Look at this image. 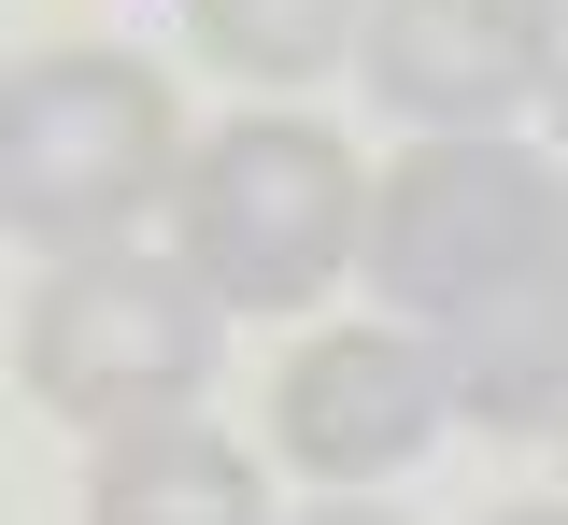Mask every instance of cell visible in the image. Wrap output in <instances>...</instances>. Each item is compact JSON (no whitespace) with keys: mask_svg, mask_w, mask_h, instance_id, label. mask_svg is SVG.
<instances>
[{"mask_svg":"<svg viewBox=\"0 0 568 525\" xmlns=\"http://www.w3.org/2000/svg\"><path fill=\"white\" fill-rule=\"evenodd\" d=\"M568 256V185L526 143L497 128H455V143H413L384 185H369V285L398 312H484L497 285L555 270Z\"/></svg>","mask_w":568,"mask_h":525,"instance_id":"obj_4","label":"cell"},{"mask_svg":"<svg viewBox=\"0 0 568 525\" xmlns=\"http://www.w3.org/2000/svg\"><path fill=\"white\" fill-rule=\"evenodd\" d=\"M455 398H440V356L398 341V327H313L271 383V441L284 469H313V483H384V469H413L426 426H440Z\"/></svg>","mask_w":568,"mask_h":525,"instance_id":"obj_5","label":"cell"},{"mask_svg":"<svg viewBox=\"0 0 568 525\" xmlns=\"http://www.w3.org/2000/svg\"><path fill=\"white\" fill-rule=\"evenodd\" d=\"M555 14H568V0H555Z\"/></svg>","mask_w":568,"mask_h":525,"instance_id":"obj_13","label":"cell"},{"mask_svg":"<svg viewBox=\"0 0 568 525\" xmlns=\"http://www.w3.org/2000/svg\"><path fill=\"white\" fill-rule=\"evenodd\" d=\"M440 398L497 441H540V426L568 441V256L440 327Z\"/></svg>","mask_w":568,"mask_h":525,"instance_id":"obj_7","label":"cell"},{"mask_svg":"<svg viewBox=\"0 0 568 525\" xmlns=\"http://www.w3.org/2000/svg\"><path fill=\"white\" fill-rule=\"evenodd\" d=\"M484 525H568V512H484Z\"/></svg>","mask_w":568,"mask_h":525,"instance_id":"obj_12","label":"cell"},{"mask_svg":"<svg viewBox=\"0 0 568 525\" xmlns=\"http://www.w3.org/2000/svg\"><path fill=\"white\" fill-rule=\"evenodd\" d=\"M555 0H369V85L426 114L440 143L455 128H497L511 100H555Z\"/></svg>","mask_w":568,"mask_h":525,"instance_id":"obj_6","label":"cell"},{"mask_svg":"<svg viewBox=\"0 0 568 525\" xmlns=\"http://www.w3.org/2000/svg\"><path fill=\"white\" fill-rule=\"evenodd\" d=\"M85 525H271V483L256 454L156 412V426H114L100 469H85Z\"/></svg>","mask_w":568,"mask_h":525,"instance_id":"obj_8","label":"cell"},{"mask_svg":"<svg viewBox=\"0 0 568 525\" xmlns=\"http://www.w3.org/2000/svg\"><path fill=\"white\" fill-rule=\"evenodd\" d=\"M185 270L227 312H284L327 299L342 256H369V171H355L313 114H242L185 156Z\"/></svg>","mask_w":568,"mask_h":525,"instance_id":"obj_2","label":"cell"},{"mask_svg":"<svg viewBox=\"0 0 568 525\" xmlns=\"http://www.w3.org/2000/svg\"><path fill=\"white\" fill-rule=\"evenodd\" d=\"M540 114H555V143H568V43H555V100H540Z\"/></svg>","mask_w":568,"mask_h":525,"instance_id":"obj_11","label":"cell"},{"mask_svg":"<svg viewBox=\"0 0 568 525\" xmlns=\"http://www.w3.org/2000/svg\"><path fill=\"white\" fill-rule=\"evenodd\" d=\"M156 199H185L171 85L114 43H43L0 85V227L29 256H114Z\"/></svg>","mask_w":568,"mask_h":525,"instance_id":"obj_1","label":"cell"},{"mask_svg":"<svg viewBox=\"0 0 568 525\" xmlns=\"http://www.w3.org/2000/svg\"><path fill=\"white\" fill-rule=\"evenodd\" d=\"M298 525H398V512H369V497H327V512H298Z\"/></svg>","mask_w":568,"mask_h":525,"instance_id":"obj_10","label":"cell"},{"mask_svg":"<svg viewBox=\"0 0 568 525\" xmlns=\"http://www.w3.org/2000/svg\"><path fill=\"white\" fill-rule=\"evenodd\" d=\"M213 341H227V299H213L200 270L114 241V256L43 270V299H29V327H14V370H29L43 412H71V426L114 441V426H156V412L200 398Z\"/></svg>","mask_w":568,"mask_h":525,"instance_id":"obj_3","label":"cell"},{"mask_svg":"<svg viewBox=\"0 0 568 525\" xmlns=\"http://www.w3.org/2000/svg\"><path fill=\"white\" fill-rule=\"evenodd\" d=\"M185 29H200L213 72L298 85V72H327V58H355V43H369V0H185Z\"/></svg>","mask_w":568,"mask_h":525,"instance_id":"obj_9","label":"cell"}]
</instances>
